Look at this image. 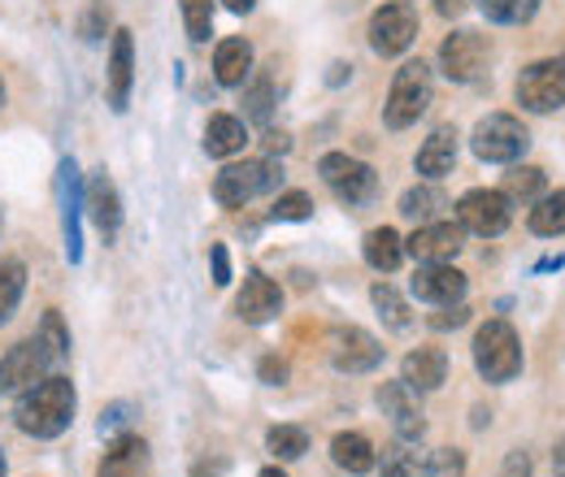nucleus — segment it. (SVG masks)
I'll list each match as a JSON object with an SVG mask.
<instances>
[{"label": "nucleus", "instance_id": "1", "mask_svg": "<svg viewBox=\"0 0 565 477\" xmlns=\"http://www.w3.org/2000/svg\"><path fill=\"white\" fill-rule=\"evenodd\" d=\"M13 421L31 438H57V434H66L74 421V382L71 378H57V373L40 378L35 387L22 391V400L13 409Z\"/></svg>", "mask_w": 565, "mask_h": 477}, {"label": "nucleus", "instance_id": "2", "mask_svg": "<svg viewBox=\"0 0 565 477\" xmlns=\"http://www.w3.org/2000/svg\"><path fill=\"white\" fill-rule=\"evenodd\" d=\"M430 96H435V78L426 62H409V66L396 69L392 78V91H387V105H383V122L392 131H405L430 109Z\"/></svg>", "mask_w": 565, "mask_h": 477}, {"label": "nucleus", "instance_id": "3", "mask_svg": "<svg viewBox=\"0 0 565 477\" xmlns=\"http://www.w3.org/2000/svg\"><path fill=\"white\" fill-rule=\"evenodd\" d=\"M475 365H479V373L488 382H513L522 373V343H518L509 322L495 317L488 326H479V335H475Z\"/></svg>", "mask_w": 565, "mask_h": 477}, {"label": "nucleus", "instance_id": "4", "mask_svg": "<svg viewBox=\"0 0 565 477\" xmlns=\"http://www.w3.org/2000/svg\"><path fill=\"white\" fill-rule=\"evenodd\" d=\"M282 183V170L275 161H244V165H226L213 178V200L226 208H244L253 196L275 192Z\"/></svg>", "mask_w": 565, "mask_h": 477}, {"label": "nucleus", "instance_id": "5", "mask_svg": "<svg viewBox=\"0 0 565 477\" xmlns=\"http://www.w3.org/2000/svg\"><path fill=\"white\" fill-rule=\"evenodd\" d=\"M418 40V9L409 0H387L370 18V48L379 57H401Z\"/></svg>", "mask_w": 565, "mask_h": 477}, {"label": "nucleus", "instance_id": "6", "mask_svg": "<svg viewBox=\"0 0 565 477\" xmlns=\"http://www.w3.org/2000/svg\"><path fill=\"white\" fill-rule=\"evenodd\" d=\"M475 156L479 161H492V165H509V161H518L526 148H531V135H526V127L518 122V118H509V113H492V118H483L479 127H475Z\"/></svg>", "mask_w": 565, "mask_h": 477}, {"label": "nucleus", "instance_id": "7", "mask_svg": "<svg viewBox=\"0 0 565 477\" xmlns=\"http://www.w3.org/2000/svg\"><path fill=\"white\" fill-rule=\"evenodd\" d=\"M53 360H57V356L44 347L40 335H35V339L13 343V347L0 356V391L22 395V391L35 387L40 378H49V365H53Z\"/></svg>", "mask_w": 565, "mask_h": 477}, {"label": "nucleus", "instance_id": "8", "mask_svg": "<svg viewBox=\"0 0 565 477\" xmlns=\"http://www.w3.org/2000/svg\"><path fill=\"white\" fill-rule=\"evenodd\" d=\"M322 183L344 200V205H365L374 192H379V174L365 165V161H353L344 152H327L322 165H318Z\"/></svg>", "mask_w": 565, "mask_h": 477}, {"label": "nucleus", "instance_id": "9", "mask_svg": "<svg viewBox=\"0 0 565 477\" xmlns=\"http://www.w3.org/2000/svg\"><path fill=\"white\" fill-rule=\"evenodd\" d=\"M518 105L531 113H553L565 105V62H535L518 78Z\"/></svg>", "mask_w": 565, "mask_h": 477}, {"label": "nucleus", "instance_id": "10", "mask_svg": "<svg viewBox=\"0 0 565 477\" xmlns=\"http://www.w3.org/2000/svg\"><path fill=\"white\" fill-rule=\"evenodd\" d=\"M57 200H62V239H66V261L78 265L83 261V178H78V165L71 156L57 165Z\"/></svg>", "mask_w": 565, "mask_h": 477}, {"label": "nucleus", "instance_id": "11", "mask_svg": "<svg viewBox=\"0 0 565 477\" xmlns=\"http://www.w3.org/2000/svg\"><path fill=\"white\" fill-rule=\"evenodd\" d=\"M461 248H466V226L461 221H426L405 243V252L423 265H448Z\"/></svg>", "mask_w": 565, "mask_h": 477}, {"label": "nucleus", "instance_id": "12", "mask_svg": "<svg viewBox=\"0 0 565 477\" xmlns=\"http://www.w3.org/2000/svg\"><path fill=\"white\" fill-rule=\"evenodd\" d=\"M439 66L452 83H475L488 66V40L479 31H457L439 44Z\"/></svg>", "mask_w": 565, "mask_h": 477}, {"label": "nucleus", "instance_id": "13", "mask_svg": "<svg viewBox=\"0 0 565 477\" xmlns=\"http://www.w3.org/2000/svg\"><path fill=\"white\" fill-rule=\"evenodd\" d=\"M509 217H513V205H509L504 192H466L461 205H457V221H461L466 230L483 235V239L500 235V230L509 226Z\"/></svg>", "mask_w": 565, "mask_h": 477}, {"label": "nucleus", "instance_id": "14", "mask_svg": "<svg viewBox=\"0 0 565 477\" xmlns=\"http://www.w3.org/2000/svg\"><path fill=\"white\" fill-rule=\"evenodd\" d=\"M414 395H418V391H409L405 382H383V387H379V409H383V416L392 421V430H396L405 443H418L426 434L423 409L414 404Z\"/></svg>", "mask_w": 565, "mask_h": 477}, {"label": "nucleus", "instance_id": "15", "mask_svg": "<svg viewBox=\"0 0 565 477\" xmlns=\"http://www.w3.org/2000/svg\"><path fill=\"white\" fill-rule=\"evenodd\" d=\"M282 308V291L275 278H266V273H248L244 278V291L235 295V313L248 322V326H266V322H275Z\"/></svg>", "mask_w": 565, "mask_h": 477}, {"label": "nucleus", "instance_id": "16", "mask_svg": "<svg viewBox=\"0 0 565 477\" xmlns=\"http://www.w3.org/2000/svg\"><path fill=\"white\" fill-rule=\"evenodd\" d=\"M331 360H335V369L340 373H370V369H379L383 365V347L379 339L370 335V330H340L335 335V347H331Z\"/></svg>", "mask_w": 565, "mask_h": 477}, {"label": "nucleus", "instance_id": "17", "mask_svg": "<svg viewBox=\"0 0 565 477\" xmlns=\"http://www.w3.org/2000/svg\"><path fill=\"white\" fill-rule=\"evenodd\" d=\"M83 208L92 213V221H96V230H100L105 239L118 235V226H122V205H118V187H114V178H109L105 170H96V174L87 178V187H83Z\"/></svg>", "mask_w": 565, "mask_h": 477}, {"label": "nucleus", "instance_id": "18", "mask_svg": "<svg viewBox=\"0 0 565 477\" xmlns=\"http://www.w3.org/2000/svg\"><path fill=\"white\" fill-rule=\"evenodd\" d=\"M414 295L426 300V304H461V295H466V273L452 270V265H423V270L414 273Z\"/></svg>", "mask_w": 565, "mask_h": 477}, {"label": "nucleus", "instance_id": "19", "mask_svg": "<svg viewBox=\"0 0 565 477\" xmlns=\"http://www.w3.org/2000/svg\"><path fill=\"white\" fill-rule=\"evenodd\" d=\"M131 83H136V44H131V31H114V44H109V105L118 113L131 100Z\"/></svg>", "mask_w": 565, "mask_h": 477}, {"label": "nucleus", "instance_id": "20", "mask_svg": "<svg viewBox=\"0 0 565 477\" xmlns=\"http://www.w3.org/2000/svg\"><path fill=\"white\" fill-rule=\"evenodd\" d=\"M448 378V356L439 347H418L405 356V369H401V382L409 391H439Z\"/></svg>", "mask_w": 565, "mask_h": 477}, {"label": "nucleus", "instance_id": "21", "mask_svg": "<svg viewBox=\"0 0 565 477\" xmlns=\"http://www.w3.org/2000/svg\"><path fill=\"white\" fill-rule=\"evenodd\" d=\"M213 74L222 87H244L253 74V44L248 40H222L213 53Z\"/></svg>", "mask_w": 565, "mask_h": 477}, {"label": "nucleus", "instance_id": "22", "mask_svg": "<svg viewBox=\"0 0 565 477\" xmlns=\"http://www.w3.org/2000/svg\"><path fill=\"white\" fill-rule=\"evenodd\" d=\"M452 165H457V131H452V127H439V131L418 148V174L444 178V174H452Z\"/></svg>", "mask_w": 565, "mask_h": 477}, {"label": "nucleus", "instance_id": "23", "mask_svg": "<svg viewBox=\"0 0 565 477\" xmlns=\"http://www.w3.org/2000/svg\"><path fill=\"white\" fill-rule=\"evenodd\" d=\"M143 460H148L143 438H136V434H118V438H114V447L105 452L100 474L96 477H140Z\"/></svg>", "mask_w": 565, "mask_h": 477}, {"label": "nucleus", "instance_id": "24", "mask_svg": "<svg viewBox=\"0 0 565 477\" xmlns=\"http://www.w3.org/2000/svg\"><path fill=\"white\" fill-rule=\"evenodd\" d=\"M331 460L344 469V474H370L374 469V460H379V452L370 447V438L365 434H335L331 438Z\"/></svg>", "mask_w": 565, "mask_h": 477}, {"label": "nucleus", "instance_id": "25", "mask_svg": "<svg viewBox=\"0 0 565 477\" xmlns=\"http://www.w3.org/2000/svg\"><path fill=\"white\" fill-rule=\"evenodd\" d=\"M365 261H370V270H379V273L401 270V261H405V243H401V235H396L392 226L370 230V235H365Z\"/></svg>", "mask_w": 565, "mask_h": 477}, {"label": "nucleus", "instance_id": "26", "mask_svg": "<svg viewBox=\"0 0 565 477\" xmlns=\"http://www.w3.org/2000/svg\"><path fill=\"white\" fill-rule=\"evenodd\" d=\"M244 139H248V131L235 113H213L210 127H205V152L210 156H235L244 148Z\"/></svg>", "mask_w": 565, "mask_h": 477}, {"label": "nucleus", "instance_id": "27", "mask_svg": "<svg viewBox=\"0 0 565 477\" xmlns=\"http://www.w3.org/2000/svg\"><path fill=\"white\" fill-rule=\"evenodd\" d=\"M379 477H426V452L409 447L405 438L383 447V460H374Z\"/></svg>", "mask_w": 565, "mask_h": 477}, {"label": "nucleus", "instance_id": "28", "mask_svg": "<svg viewBox=\"0 0 565 477\" xmlns=\"http://www.w3.org/2000/svg\"><path fill=\"white\" fill-rule=\"evenodd\" d=\"M22 291H26V265L18 257H4L0 261V326L13 317V308L22 304Z\"/></svg>", "mask_w": 565, "mask_h": 477}, {"label": "nucleus", "instance_id": "29", "mask_svg": "<svg viewBox=\"0 0 565 477\" xmlns=\"http://www.w3.org/2000/svg\"><path fill=\"white\" fill-rule=\"evenodd\" d=\"M370 300H374V308H379V317L392 326V330H409V304H405V295L396 291V286H387V282H374V291H370Z\"/></svg>", "mask_w": 565, "mask_h": 477}, {"label": "nucleus", "instance_id": "30", "mask_svg": "<svg viewBox=\"0 0 565 477\" xmlns=\"http://www.w3.org/2000/svg\"><path fill=\"white\" fill-rule=\"evenodd\" d=\"M531 230L544 235V239L565 235V187L562 192H553V196H544L540 205L531 208Z\"/></svg>", "mask_w": 565, "mask_h": 477}, {"label": "nucleus", "instance_id": "31", "mask_svg": "<svg viewBox=\"0 0 565 477\" xmlns=\"http://www.w3.org/2000/svg\"><path fill=\"white\" fill-rule=\"evenodd\" d=\"M479 9L492 22H500V26H518V22H531L535 18L540 0H479Z\"/></svg>", "mask_w": 565, "mask_h": 477}, {"label": "nucleus", "instance_id": "32", "mask_svg": "<svg viewBox=\"0 0 565 477\" xmlns=\"http://www.w3.org/2000/svg\"><path fill=\"white\" fill-rule=\"evenodd\" d=\"M540 192H544V170H535V165H522V170H513V174L504 178V196H509V205H513V200L531 205Z\"/></svg>", "mask_w": 565, "mask_h": 477}, {"label": "nucleus", "instance_id": "33", "mask_svg": "<svg viewBox=\"0 0 565 477\" xmlns=\"http://www.w3.org/2000/svg\"><path fill=\"white\" fill-rule=\"evenodd\" d=\"M266 447H270L279 460H300V456L309 452V434L296 430V425H275V430L266 434Z\"/></svg>", "mask_w": 565, "mask_h": 477}, {"label": "nucleus", "instance_id": "34", "mask_svg": "<svg viewBox=\"0 0 565 477\" xmlns=\"http://www.w3.org/2000/svg\"><path fill=\"white\" fill-rule=\"evenodd\" d=\"M435 208H444V196H439L435 187H414V192H405V200H401V213L414 217V221H430Z\"/></svg>", "mask_w": 565, "mask_h": 477}, {"label": "nucleus", "instance_id": "35", "mask_svg": "<svg viewBox=\"0 0 565 477\" xmlns=\"http://www.w3.org/2000/svg\"><path fill=\"white\" fill-rule=\"evenodd\" d=\"M183 22L196 44H205L213 31V0H183Z\"/></svg>", "mask_w": 565, "mask_h": 477}, {"label": "nucleus", "instance_id": "36", "mask_svg": "<svg viewBox=\"0 0 565 477\" xmlns=\"http://www.w3.org/2000/svg\"><path fill=\"white\" fill-rule=\"evenodd\" d=\"M270 96H275L270 78H257V83L244 91V118H253V122H266V118H270Z\"/></svg>", "mask_w": 565, "mask_h": 477}, {"label": "nucleus", "instance_id": "37", "mask_svg": "<svg viewBox=\"0 0 565 477\" xmlns=\"http://www.w3.org/2000/svg\"><path fill=\"white\" fill-rule=\"evenodd\" d=\"M466 474V456L452 452V447H439V452H426V477H461Z\"/></svg>", "mask_w": 565, "mask_h": 477}, {"label": "nucleus", "instance_id": "38", "mask_svg": "<svg viewBox=\"0 0 565 477\" xmlns=\"http://www.w3.org/2000/svg\"><path fill=\"white\" fill-rule=\"evenodd\" d=\"M40 339H44V347L62 360L66 351H71V335H66V326H62V313H44V326H40Z\"/></svg>", "mask_w": 565, "mask_h": 477}, {"label": "nucleus", "instance_id": "39", "mask_svg": "<svg viewBox=\"0 0 565 477\" xmlns=\"http://www.w3.org/2000/svg\"><path fill=\"white\" fill-rule=\"evenodd\" d=\"M305 217H313V200L305 192H287L275 200V221H305Z\"/></svg>", "mask_w": 565, "mask_h": 477}, {"label": "nucleus", "instance_id": "40", "mask_svg": "<svg viewBox=\"0 0 565 477\" xmlns=\"http://www.w3.org/2000/svg\"><path fill=\"white\" fill-rule=\"evenodd\" d=\"M105 26H109V9H105L100 0H92V4H87V13H83V26H78V31H83L87 40H100V31H105Z\"/></svg>", "mask_w": 565, "mask_h": 477}, {"label": "nucleus", "instance_id": "41", "mask_svg": "<svg viewBox=\"0 0 565 477\" xmlns=\"http://www.w3.org/2000/svg\"><path fill=\"white\" fill-rule=\"evenodd\" d=\"M127 421H131V404H109L100 412V434H118Z\"/></svg>", "mask_w": 565, "mask_h": 477}, {"label": "nucleus", "instance_id": "42", "mask_svg": "<svg viewBox=\"0 0 565 477\" xmlns=\"http://www.w3.org/2000/svg\"><path fill=\"white\" fill-rule=\"evenodd\" d=\"M257 373H262V382H270V387H279V382H287V360H282V356H266Z\"/></svg>", "mask_w": 565, "mask_h": 477}, {"label": "nucleus", "instance_id": "43", "mask_svg": "<svg viewBox=\"0 0 565 477\" xmlns=\"http://www.w3.org/2000/svg\"><path fill=\"white\" fill-rule=\"evenodd\" d=\"M210 257H213V282H217V286H226V282H231V261H226V248H222V243H213Z\"/></svg>", "mask_w": 565, "mask_h": 477}, {"label": "nucleus", "instance_id": "44", "mask_svg": "<svg viewBox=\"0 0 565 477\" xmlns=\"http://www.w3.org/2000/svg\"><path fill=\"white\" fill-rule=\"evenodd\" d=\"M500 477H531V460H526V452H509Z\"/></svg>", "mask_w": 565, "mask_h": 477}, {"label": "nucleus", "instance_id": "45", "mask_svg": "<svg viewBox=\"0 0 565 477\" xmlns=\"http://www.w3.org/2000/svg\"><path fill=\"white\" fill-rule=\"evenodd\" d=\"M466 322H470V308H466V304H448V313L435 317L439 330H448V326H466Z\"/></svg>", "mask_w": 565, "mask_h": 477}, {"label": "nucleus", "instance_id": "46", "mask_svg": "<svg viewBox=\"0 0 565 477\" xmlns=\"http://www.w3.org/2000/svg\"><path fill=\"white\" fill-rule=\"evenodd\" d=\"M435 9H439L444 18H461V13H466V0H435Z\"/></svg>", "mask_w": 565, "mask_h": 477}, {"label": "nucleus", "instance_id": "47", "mask_svg": "<svg viewBox=\"0 0 565 477\" xmlns=\"http://www.w3.org/2000/svg\"><path fill=\"white\" fill-rule=\"evenodd\" d=\"M287 148H291V139L282 135V131H270V135H266V152H287Z\"/></svg>", "mask_w": 565, "mask_h": 477}, {"label": "nucleus", "instance_id": "48", "mask_svg": "<svg viewBox=\"0 0 565 477\" xmlns=\"http://www.w3.org/2000/svg\"><path fill=\"white\" fill-rule=\"evenodd\" d=\"M222 4H226L231 13H253V4H257V0H222Z\"/></svg>", "mask_w": 565, "mask_h": 477}, {"label": "nucleus", "instance_id": "49", "mask_svg": "<svg viewBox=\"0 0 565 477\" xmlns=\"http://www.w3.org/2000/svg\"><path fill=\"white\" fill-rule=\"evenodd\" d=\"M553 469H557V477H565V443L557 447V456H553Z\"/></svg>", "mask_w": 565, "mask_h": 477}, {"label": "nucleus", "instance_id": "50", "mask_svg": "<svg viewBox=\"0 0 565 477\" xmlns=\"http://www.w3.org/2000/svg\"><path fill=\"white\" fill-rule=\"evenodd\" d=\"M262 477H287V474H282V469H266Z\"/></svg>", "mask_w": 565, "mask_h": 477}, {"label": "nucleus", "instance_id": "51", "mask_svg": "<svg viewBox=\"0 0 565 477\" xmlns=\"http://www.w3.org/2000/svg\"><path fill=\"white\" fill-rule=\"evenodd\" d=\"M0 477H4V452H0Z\"/></svg>", "mask_w": 565, "mask_h": 477}, {"label": "nucleus", "instance_id": "52", "mask_svg": "<svg viewBox=\"0 0 565 477\" xmlns=\"http://www.w3.org/2000/svg\"><path fill=\"white\" fill-rule=\"evenodd\" d=\"M0 105H4V87H0Z\"/></svg>", "mask_w": 565, "mask_h": 477}]
</instances>
